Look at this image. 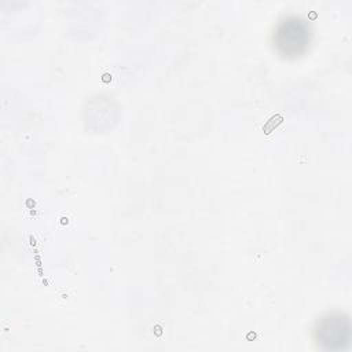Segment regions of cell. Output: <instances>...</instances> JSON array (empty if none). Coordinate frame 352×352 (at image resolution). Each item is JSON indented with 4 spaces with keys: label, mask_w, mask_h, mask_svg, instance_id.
<instances>
[{
    "label": "cell",
    "mask_w": 352,
    "mask_h": 352,
    "mask_svg": "<svg viewBox=\"0 0 352 352\" xmlns=\"http://www.w3.org/2000/svg\"><path fill=\"white\" fill-rule=\"evenodd\" d=\"M312 43L311 23L298 15L283 16L272 33L275 51L287 59H296L304 55Z\"/></svg>",
    "instance_id": "obj_1"
},
{
    "label": "cell",
    "mask_w": 352,
    "mask_h": 352,
    "mask_svg": "<svg viewBox=\"0 0 352 352\" xmlns=\"http://www.w3.org/2000/svg\"><path fill=\"white\" fill-rule=\"evenodd\" d=\"M314 336L324 349H342L351 340V322L344 314H329L318 320Z\"/></svg>",
    "instance_id": "obj_2"
}]
</instances>
